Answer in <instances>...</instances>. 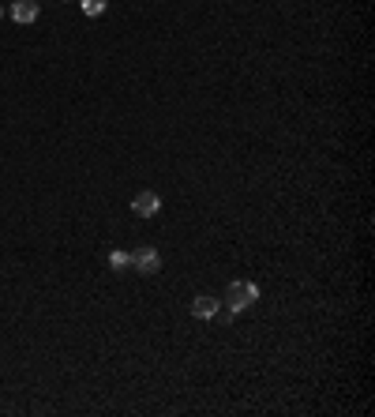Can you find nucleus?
Listing matches in <instances>:
<instances>
[{"label": "nucleus", "instance_id": "obj_1", "mask_svg": "<svg viewBox=\"0 0 375 417\" xmlns=\"http://www.w3.org/2000/svg\"><path fill=\"white\" fill-rule=\"evenodd\" d=\"M256 301H259V286H256V282H229L226 297H221V305H226L233 316L244 312V309H251Z\"/></svg>", "mask_w": 375, "mask_h": 417}, {"label": "nucleus", "instance_id": "obj_2", "mask_svg": "<svg viewBox=\"0 0 375 417\" xmlns=\"http://www.w3.org/2000/svg\"><path fill=\"white\" fill-rule=\"evenodd\" d=\"M131 267H135V271H143V275H158L161 271L158 248H135V252H131Z\"/></svg>", "mask_w": 375, "mask_h": 417}, {"label": "nucleus", "instance_id": "obj_3", "mask_svg": "<svg viewBox=\"0 0 375 417\" xmlns=\"http://www.w3.org/2000/svg\"><path fill=\"white\" fill-rule=\"evenodd\" d=\"M131 211H135L139 218H154V214L161 211V200H158V192H150V188H147V192H139L135 200H131Z\"/></svg>", "mask_w": 375, "mask_h": 417}, {"label": "nucleus", "instance_id": "obj_4", "mask_svg": "<svg viewBox=\"0 0 375 417\" xmlns=\"http://www.w3.org/2000/svg\"><path fill=\"white\" fill-rule=\"evenodd\" d=\"M218 309H221V301H218V297H210V293H199L196 301H191V316H196V320H210Z\"/></svg>", "mask_w": 375, "mask_h": 417}, {"label": "nucleus", "instance_id": "obj_5", "mask_svg": "<svg viewBox=\"0 0 375 417\" xmlns=\"http://www.w3.org/2000/svg\"><path fill=\"white\" fill-rule=\"evenodd\" d=\"M12 19H15V23H34V19H38V4H34V0H15V4H12Z\"/></svg>", "mask_w": 375, "mask_h": 417}, {"label": "nucleus", "instance_id": "obj_6", "mask_svg": "<svg viewBox=\"0 0 375 417\" xmlns=\"http://www.w3.org/2000/svg\"><path fill=\"white\" fill-rule=\"evenodd\" d=\"M109 267H113V271H128V267H131V252H120V248H117V252H109Z\"/></svg>", "mask_w": 375, "mask_h": 417}, {"label": "nucleus", "instance_id": "obj_7", "mask_svg": "<svg viewBox=\"0 0 375 417\" xmlns=\"http://www.w3.org/2000/svg\"><path fill=\"white\" fill-rule=\"evenodd\" d=\"M79 4H83V15H90V19L105 12V0H79Z\"/></svg>", "mask_w": 375, "mask_h": 417}, {"label": "nucleus", "instance_id": "obj_8", "mask_svg": "<svg viewBox=\"0 0 375 417\" xmlns=\"http://www.w3.org/2000/svg\"><path fill=\"white\" fill-rule=\"evenodd\" d=\"M0 15H4V8H0Z\"/></svg>", "mask_w": 375, "mask_h": 417}]
</instances>
